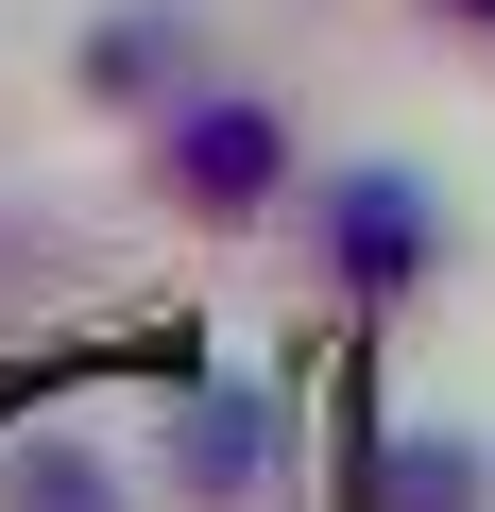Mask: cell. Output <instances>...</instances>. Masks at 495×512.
I'll use <instances>...</instances> for the list:
<instances>
[{
    "mask_svg": "<svg viewBox=\"0 0 495 512\" xmlns=\"http://www.w3.org/2000/svg\"><path fill=\"white\" fill-rule=\"evenodd\" d=\"M154 171H171V205H205V222H257V205L291 188V137H274V103H239V86H171V103H154Z\"/></svg>",
    "mask_w": 495,
    "mask_h": 512,
    "instance_id": "cell-1",
    "label": "cell"
},
{
    "mask_svg": "<svg viewBox=\"0 0 495 512\" xmlns=\"http://www.w3.org/2000/svg\"><path fill=\"white\" fill-rule=\"evenodd\" d=\"M308 222H325V274H342L359 308H393L410 274H444V205H427L410 171H325Z\"/></svg>",
    "mask_w": 495,
    "mask_h": 512,
    "instance_id": "cell-2",
    "label": "cell"
},
{
    "mask_svg": "<svg viewBox=\"0 0 495 512\" xmlns=\"http://www.w3.org/2000/svg\"><path fill=\"white\" fill-rule=\"evenodd\" d=\"M171 86H205V18H188V0H120V18H86V103L154 120Z\"/></svg>",
    "mask_w": 495,
    "mask_h": 512,
    "instance_id": "cell-3",
    "label": "cell"
},
{
    "mask_svg": "<svg viewBox=\"0 0 495 512\" xmlns=\"http://www.w3.org/2000/svg\"><path fill=\"white\" fill-rule=\"evenodd\" d=\"M257 478H274V410H257V393H188V410H171V495H222V512H239Z\"/></svg>",
    "mask_w": 495,
    "mask_h": 512,
    "instance_id": "cell-4",
    "label": "cell"
},
{
    "mask_svg": "<svg viewBox=\"0 0 495 512\" xmlns=\"http://www.w3.org/2000/svg\"><path fill=\"white\" fill-rule=\"evenodd\" d=\"M359 512H495V461L478 444H427V427H376L359 444Z\"/></svg>",
    "mask_w": 495,
    "mask_h": 512,
    "instance_id": "cell-5",
    "label": "cell"
},
{
    "mask_svg": "<svg viewBox=\"0 0 495 512\" xmlns=\"http://www.w3.org/2000/svg\"><path fill=\"white\" fill-rule=\"evenodd\" d=\"M18 512H120V478H103L86 444H35V461H18Z\"/></svg>",
    "mask_w": 495,
    "mask_h": 512,
    "instance_id": "cell-6",
    "label": "cell"
},
{
    "mask_svg": "<svg viewBox=\"0 0 495 512\" xmlns=\"http://www.w3.org/2000/svg\"><path fill=\"white\" fill-rule=\"evenodd\" d=\"M427 18H478V35H495V0H427Z\"/></svg>",
    "mask_w": 495,
    "mask_h": 512,
    "instance_id": "cell-7",
    "label": "cell"
}]
</instances>
